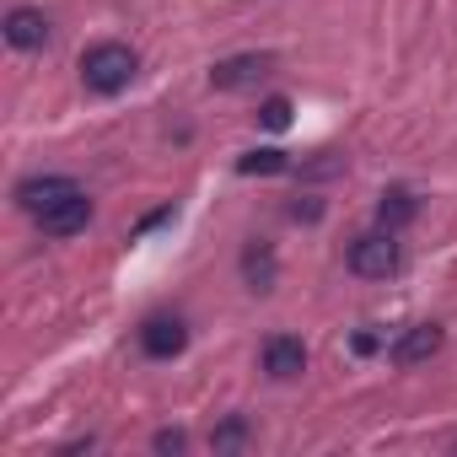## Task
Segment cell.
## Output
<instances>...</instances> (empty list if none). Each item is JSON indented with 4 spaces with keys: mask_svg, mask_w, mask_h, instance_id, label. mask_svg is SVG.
I'll return each mask as SVG.
<instances>
[{
    "mask_svg": "<svg viewBox=\"0 0 457 457\" xmlns=\"http://www.w3.org/2000/svg\"><path fill=\"white\" fill-rule=\"evenodd\" d=\"M140 76V54L129 49V44H92L87 54H81V87L87 92H97V97H119V92H129V81Z\"/></svg>",
    "mask_w": 457,
    "mask_h": 457,
    "instance_id": "cell-1",
    "label": "cell"
},
{
    "mask_svg": "<svg viewBox=\"0 0 457 457\" xmlns=\"http://www.w3.org/2000/svg\"><path fill=\"white\" fill-rule=\"evenodd\" d=\"M398 264H403L398 232H387V226L361 232V237L350 243V275H361V280H387V275H398Z\"/></svg>",
    "mask_w": 457,
    "mask_h": 457,
    "instance_id": "cell-2",
    "label": "cell"
},
{
    "mask_svg": "<svg viewBox=\"0 0 457 457\" xmlns=\"http://www.w3.org/2000/svg\"><path fill=\"white\" fill-rule=\"evenodd\" d=\"M270 71H275L270 54H232V60H220V65L210 71V87H215V92H243V87H259Z\"/></svg>",
    "mask_w": 457,
    "mask_h": 457,
    "instance_id": "cell-3",
    "label": "cell"
},
{
    "mask_svg": "<svg viewBox=\"0 0 457 457\" xmlns=\"http://www.w3.org/2000/svg\"><path fill=\"white\" fill-rule=\"evenodd\" d=\"M87 226H92V199H87V188H81V194H71L65 204H54V210H44V215H38V232H44V237H54V243H65V237L87 232Z\"/></svg>",
    "mask_w": 457,
    "mask_h": 457,
    "instance_id": "cell-4",
    "label": "cell"
},
{
    "mask_svg": "<svg viewBox=\"0 0 457 457\" xmlns=\"http://www.w3.org/2000/svg\"><path fill=\"white\" fill-rule=\"evenodd\" d=\"M259 361H264V371H270L275 382H296V377L307 371V345L291 339V334H270L264 350H259Z\"/></svg>",
    "mask_w": 457,
    "mask_h": 457,
    "instance_id": "cell-5",
    "label": "cell"
},
{
    "mask_svg": "<svg viewBox=\"0 0 457 457\" xmlns=\"http://www.w3.org/2000/svg\"><path fill=\"white\" fill-rule=\"evenodd\" d=\"M71 194H81V183L76 178H28V183H17V204L38 220L44 210H54V204H65Z\"/></svg>",
    "mask_w": 457,
    "mask_h": 457,
    "instance_id": "cell-6",
    "label": "cell"
},
{
    "mask_svg": "<svg viewBox=\"0 0 457 457\" xmlns=\"http://www.w3.org/2000/svg\"><path fill=\"white\" fill-rule=\"evenodd\" d=\"M441 345H446V334H441L436 323H414V328H403V334L387 345V355H393V366H420V361L441 355Z\"/></svg>",
    "mask_w": 457,
    "mask_h": 457,
    "instance_id": "cell-7",
    "label": "cell"
},
{
    "mask_svg": "<svg viewBox=\"0 0 457 457\" xmlns=\"http://www.w3.org/2000/svg\"><path fill=\"white\" fill-rule=\"evenodd\" d=\"M183 345H188L183 318H145L140 323V350L151 361H172V355H183Z\"/></svg>",
    "mask_w": 457,
    "mask_h": 457,
    "instance_id": "cell-8",
    "label": "cell"
},
{
    "mask_svg": "<svg viewBox=\"0 0 457 457\" xmlns=\"http://www.w3.org/2000/svg\"><path fill=\"white\" fill-rule=\"evenodd\" d=\"M6 44L22 49V54H38V49L49 44V17H44L38 6H17V12H6Z\"/></svg>",
    "mask_w": 457,
    "mask_h": 457,
    "instance_id": "cell-9",
    "label": "cell"
},
{
    "mask_svg": "<svg viewBox=\"0 0 457 457\" xmlns=\"http://www.w3.org/2000/svg\"><path fill=\"white\" fill-rule=\"evenodd\" d=\"M243 280H248L253 296H270V291H275L280 264H275V248H270V243H248V248H243Z\"/></svg>",
    "mask_w": 457,
    "mask_h": 457,
    "instance_id": "cell-10",
    "label": "cell"
},
{
    "mask_svg": "<svg viewBox=\"0 0 457 457\" xmlns=\"http://www.w3.org/2000/svg\"><path fill=\"white\" fill-rule=\"evenodd\" d=\"M414 215H420V199H414L409 188H382V199H377V226L398 232V226H409Z\"/></svg>",
    "mask_w": 457,
    "mask_h": 457,
    "instance_id": "cell-11",
    "label": "cell"
},
{
    "mask_svg": "<svg viewBox=\"0 0 457 457\" xmlns=\"http://www.w3.org/2000/svg\"><path fill=\"white\" fill-rule=\"evenodd\" d=\"M286 167H291V156H286V151H275V145L237 156V172H243V178H275V172H286Z\"/></svg>",
    "mask_w": 457,
    "mask_h": 457,
    "instance_id": "cell-12",
    "label": "cell"
},
{
    "mask_svg": "<svg viewBox=\"0 0 457 457\" xmlns=\"http://www.w3.org/2000/svg\"><path fill=\"white\" fill-rule=\"evenodd\" d=\"M248 441H253V430H248L243 414H226V420L210 430V446H215V452H243Z\"/></svg>",
    "mask_w": 457,
    "mask_h": 457,
    "instance_id": "cell-13",
    "label": "cell"
},
{
    "mask_svg": "<svg viewBox=\"0 0 457 457\" xmlns=\"http://www.w3.org/2000/svg\"><path fill=\"white\" fill-rule=\"evenodd\" d=\"M259 129H291V97H264L259 103Z\"/></svg>",
    "mask_w": 457,
    "mask_h": 457,
    "instance_id": "cell-14",
    "label": "cell"
},
{
    "mask_svg": "<svg viewBox=\"0 0 457 457\" xmlns=\"http://www.w3.org/2000/svg\"><path fill=\"white\" fill-rule=\"evenodd\" d=\"M151 446H156V452H183V446H188V436H183V430H156V436H151Z\"/></svg>",
    "mask_w": 457,
    "mask_h": 457,
    "instance_id": "cell-15",
    "label": "cell"
},
{
    "mask_svg": "<svg viewBox=\"0 0 457 457\" xmlns=\"http://www.w3.org/2000/svg\"><path fill=\"white\" fill-rule=\"evenodd\" d=\"M377 350H382V334H371V323H366V328L355 334V355H377Z\"/></svg>",
    "mask_w": 457,
    "mask_h": 457,
    "instance_id": "cell-16",
    "label": "cell"
}]
</instances>
